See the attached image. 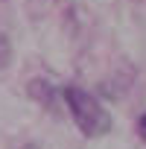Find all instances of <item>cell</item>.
<instances>
[{
    "mask_svg": "<svg viewBox=\"0 0 146 149\" xmlns=\"http://www.w3.org/2000/svg\"><path fill=\"white\" fill-rule=\"evenodd\" d=\"M64 102H67V108H70V117H73V123L79 126V132L85 134V137H102V134H108L111 132V114L105 111V105L94 97V94H88L85 88H79V85H67L64 88Z\"/></svg>",
    "mask_w": 146,
    "mask_h": 149,
    "instance_id": "obj_1",
    "label": "cell"
},
{
    "mask_svg": "<svg viewBox=\"0 0 146 149\" xmlns=\"http://www.w3.org/2000/svg\"><path fill=\"white\" fill-rule=\"evenodd\" d=\"M137 134H140V137H143V143H146V114L137 120Z\"/></svg>",
    "mask_w": 146,
    "mask_h": 149,
    "instance_id": "obj_2",
    "label": "cell"
}]
</instances>
